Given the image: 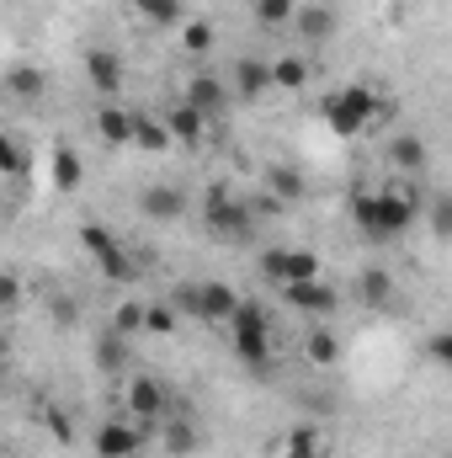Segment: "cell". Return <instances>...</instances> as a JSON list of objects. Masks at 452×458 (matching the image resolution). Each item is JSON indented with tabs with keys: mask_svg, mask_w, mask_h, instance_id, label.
<instances>
[{
	"mask_svg": "<svg viewBox=\"0 0 452 458\" xmlns=\"http://www.w3.org/2000/svg\"><path fill=\"white\" fill-rule=\"evenodd\" d=\"M415 219H421V182H394L351 198V225L362 229V240H399Z\"/></svg>",
	"mask_w": 452,
	"mask_h": 458,
	"instance_id": "obj_1",
	"label": "cell"
},
{
	"mask_svg": "<svg viewBox=\"0 0 452 458\" xmlns=\"http://www.w3.org/2000/svg\"><path fill=\"white\" fill-rule=\"evenodd\" d=\"M224 326H229V342H234V357L245 368H266L272 362V315L255 299H239Z\"/></svg>",
	"mask_w": 452,
	"mask_h": 458,
	"instance_id": "obj_2",
	"label": "cell"
},
{
	"mask_svg": "<svg viewBox=\"0 0 452 458\" xmlns=\"http://www.w3.org/2000/svg\"><path fill=\"white\" fill-rule=\"evenodd\" d=\"M320 117H325V128L336 139H356V133H367L378 123V97L367 86H340L320 102Z\"/></svg>",
	"mask_w": 452,
	"mask_h": 458,
	"instance_id": "obj_3",
	"label": "cell"
},
{
	"mask_svg": "<svg viewBox=\"0 0 452 458\" xmlns=\"http://www.w3.org/2000/svg\"><path fill=\"white\" fill-rule=\"evenodd\" d=\"M234 304H239V293L229 283H181L171 310L176 315H197L203 326H224L229 315H234Z\"/></svg>",
	"mask_w": 452,
	"mask_h": 458,
	"instance_id": "obj_4",
	"label": "cell"
},
{
	"mask_svg": "<svg viewBox=\"0 0 452 458\" xmlns=\"http://www.w3.org/2000/svg\"><path fill=\"white\" fill-rule=\"evenodd\" d=\"M261 272H266V283L293 288V283L325 277V261H320L309 245H272V250H261Z\"/></svg>",
	"mask_w": 452,
	"mask_h": 458,
	"instance_id": "obj_5",
	"label": "cell"
},
{
	"mask_svg": "<svg viewBox=\"0 0 452 458\" xmlns=\"http://www.w3.org/2000/svg\"><path fill=\"white\" fill-rule=\"evenodd\" d=\"M203 225H208L213 240H245V234L255 229V214H250V203H239L229 187H213L208 203H203Z\"/></svg>",
	"mask_w": 452,
	"mask_h": 458,
	"instance_id": "obj_6",
	"label": "cell"
},
{
	"mask_svg": "<svg viewBox=\"0 0 452 458\" xmlns=\"http://www.w3.org/2000/svg\"><path fill=\"white\" fill-rule=\"evenodd\" d=\"M80 245L96 256V267H102L113 283H133V277H138V267H133L128 245H122V240H117L107 225H96V219H91V225H80Z\"/></svg>",
	"mask_w": 452,
	"mask_h": 458,
	"instance_id": "obj_7",
	"label": "cell"
},
{
	"mask_svg": "<svg viewBox=\"0 0 452 458\" xmlns=\"http://www.w3.org/2000/svg\"><path fill=\"white\" fill-rule=\"evenodd\" d=\"M128 411H133V421H144V427H155V421H165V411H171V400H165V384L155 378V373H133L128 378Z\"/></svg>",
	"mask_w": 452,
	"mask_h": 458,
	"instance_id": "obj_8",
	"label": "cell"
},
{
	"mask_svg": "<svg viewBox=\"0 0 452 458\" xmlns=\"http://www.w3.org/2000/svg\"><path fill=\"white\" fill-rule=\"evenodd\" d=\"M149 443L144 421H102L96 427V458H138Z\"/></svg>",
	"mask_w": 452,
	"mask_h": 458,
	"instance_id": "obj_9",
	"label": "cell"
},
{
	"mask_svg": "<svg viewBox=\"0 0 452 458\" xmlns=\"http://www.w3.org/2000/svg\"><path fill=\"white\" fill-rule=\"evenodd\" d=\"M282 304H288V310H298V315H314V320H325V315H336V310H340V293L325 283V277H309V283H293V288H282Z\"/></svg>",
	"mask_w": 452,
	"mask_h": 458,
	"instance_id": "obj_10",
	"label": "cell"
},
{
	"mask_svg": "<svg viewBox=\"0 0 452 458\" xmlns=\"http://www.w3.org/2000/svg\"><path fill=\"white\" fill-rule=\"evenodd\" d=\"M86 81H91L96 97L117 102V91H122V59H117L113 48H86Z\"/></svg>",
	"mask_w": 452,
	"mask_h": 458,
	"instance_id": "obj_11",
	"label": "cell"
},
{
	"mask_svg": "<svg viewBox=\"0 0 452 458\" xmlns=\"http://www.w3.org/2000/svg\"><path fill=\"white\" fill-rule=\"evenodd\" d=\"M138 214H144V219H155V225L181 219V214H187V192H181V187H171V182L144 187V192H138Z\"/></svg>",
	"mask_w": 452,
	"mask_h": 458,
	"instance_id": "obj_12",
	"label": "cell"
},
{
	"mask_svg": "<svg viewBox=\"0 0 452 458\" xmlns=\"http://www.w3.org/2000/svg\"><path fill=\"white\" fill-rule=\"evenodd\" d=\"M96 133H102V144L128 149V144H133V113L117 107V102H102V113H96Z\"/></svg>",
	"mask_w": 452,
	"mask_h": 458,
	"instance_id": "obj_13",
	"label": "cell"
},
{
	"mask_svg": "<svg viewBox=\"0 0 452 458\" xmlns=\"http://www.w3.org/2000/svg\"><path fill=\"white\" fill-rule=\"evenodd\" d=\"M266 91H272L266 59H239V64H234V97H239V102H261Z\"/></svg>",
	"mask_w": 452,
	"mask_h": 458,
	"instance_id": "obj_14",
	"label": "cell"
},
{
	"mask_svg": "<svg viewBox=\"0 0 452 458\" xmlns=\"http://www.w3.org/2000/svg\"><path fill=\"white\" fill-rule=\"evenodd\" d=\"M356 299H362L367 310H389V299H394L389 267H362V272H356Z\"/></svg>",
	"mask_w": 452,
	"mask_h": 458,
	"instance_id": "obj_15",
	"label": "cell"
},
{
	"mask_svg": "<svg viewBox=\"0 0 452 458\" xmlns=\"http://www.w3.org/2000/svg\"><path fill=\"white\" fill-rule=\"evenodd\" d=\"M187 107H197V113H219V107H229V86L219 81V75H192V86H187Z\"/></svg>",
	"mask_w": 452,
	"mask_h": 458,
	"instance_id": "obj_16",
	"label": "cell"
},
{
	"mask_svg": "<svg viewBox=\"0 0 452 458\" xmlns=\"http://www.w3.org/2000/svg\"><path fill=\"white\" fill-rule=\"evenodd\" d=\"M165 128H171V144H203L208 117L197 113V107H187V102H176V107H171V117H165Z\"/></svg>",
	"mask_w": 452,
	"mask_h": 458,
	"instance_id": "obj_17",
	"label": "cell"
},
{
	"mask_svg": "<svg viewBox=\"0 0 452 458\" xmlns=\"http://www.w3.org/2000/svg\"><path fill=\"white\" fill-rule=\"evenodd\" d=\"M293 27H298L309 43H325V38H336V11H331V5H298V11H293Z\"/></svg>",
	"mask_w": 452,
	"mask_h": 458,
	"instance_id": "obj_18",
	"label": "cell"
},
{
	"mask_svg": "<svg viewBox=\"0 0 452 458\" xmlns=\"http://www.w3.org/2000/svg\"><path fill=\"white\" fill-rule=\"evenodd\" d=\"M389 160H394V171H405L410 182H421V171H426V139H415V133L394 139L389 144Z\"/></svg>",
	"mask_w": 452,
	"mask_h": 458,
	"instance_id": "obj_19",
	"label": "cell"
},
{
	"mask_svg": "<svg viewBox=\"0 0 452 458\" xmlns=\"http://www.w3.org/2000/svg\"><path fill=\"white\" fill-rule=\"evenodd\" d=\"M266 75H272V86H277V91H304V86H309V59L282 54V59H272V64H266Z\"/></svg>",
	"mask_w": 452,
	"mask_h": 458,
	"instance_id": "obj_20",
	"label": "cell"
},
{
	"mask_svg": "<svg viewBox=\"0 0 452 458\" xmlns=\"http://www.w3.org/2000/svg\"><path fill=\"white\" fill-rule=\"evenodd\" d=\"M5 91H11V97H21V102H38V97L48 91V75H43L38 64H16V70L5 75Z\"/></svg>",
	"mask_w": 452,
	"mask_h": 458,
	"instance_id": "obj_21",
	"label": "cell"
},
{
	"mask_svg": "<svg viewBox=\"0 0 452 458\" xmlns=\"http://www.w3.org/2000/svg\"><path fill=\"white\" fill-rule=\"evenodd\" d=\"M32 171V149L16 133H0V176H27Z\"/></svg>",
	"mask_w": 452,
	"mask_h": 458,
	"instance_id": "obj_22",
	"label": "cell"
},
{
	"mask_svg": "<svg viewBox=\"0 0 452 458\" xmlns=\"http://www.w3.org/2000/svg\"><path fill=\"white\" fill-rule=\"evenodd\" d=\"M133 11H138L144 21H155V27H181L187 0H133Z\"/></svg>",
	"mask_w": 452,
	"mask_h": 458,
	"instance_id": "obj_23",
	"label": "cell"
},
{
	"mask_svg": "<svg viewBox=\"0 0 452 458\" xmlns=\"http://www.w3.org/2000/svg\"><path fill=\"white\" fill-rule=\"evenodd\" d=\"M325 454V432L320 427H293L288 443H282V458H320Z\"/></svg>",
	"mask_w": 452,
	"mask_h": 458,
	"instance_id": "obj_24",
	"label": "cell"
},
{
	"mask_svg": "<svg viewBox=\"0 0 452 458\" xmlns=\"http://www.w3.org/2000/svg\"><path fill=\"white\" fill-rule=\"evenodd\" d=\"M133 149H171V128L165 123H155V117H144V113H133Z\"/></svg>",
	"mask_w": 452,
	"mask_h": 458,
	"instance_id": "obj_25",
	"label": "cell"
},
{
	"mask_svg": "<svg viewBox=\"0 0 452 458\" xmlns=\"http://www.w3.org/2000/svg\"><path fill=\"white\" fill-rule=\"evenodd\" d=\"M304 352H309V362L331 368V362H340V336L331 331V326H314V331H309V342H304Z\"/></svg>",
	"mask_w": 452,
	"mask_h": 458,
	"instance_id": "obj_26",
	"label": "cell"
},
{
	"mask_svg": "<svg viewBox=\"0 0 452 458\" xmlns=\"http://www.w3.org/2000/svg\"><path fill=\"white\" fill-rule=\"evenodd\" d=\"M197 448H203V432L192 421H165V454L187 458V454H197Z\"/></svg>",
	"mask_w": 452,
	"mask_h": 458,
	"instance_id": "obj_27",
	"label": "cell"
},
{
	"mask_svg": "<svg viewBox=\"0 0 452 458\" xmlns=\"http://www.w3.org/2000/svg\"><path fill=\"white\" fill-rule=\"evenodd\" d=\"M266 187H272V198H282V203H298V198H304V176H298L293 165H272V171H266Z\"/></svg>",
	"mask_w": 452,
	"mask_h": 458,
	"instance_id": "obj_28",
	"label": "cell"
},
{
	"mask_svg": "<svg viewBox=\"0 0 452 458\" xmlns=\"http://www.w3.org/2000/svg\"><path fill=\"white\" fill-rule=\"evenodd\" d=\"M80 176H86V165H80V155H75V149H54V187H64V192H75V187H80Z\"/></svg>",
	"mask_w": 452,
	"mask_h": 458,
	"instance_id": "obj_29",
	"label": "cell"
},
{
	"mask_svg": "<svg viewBox=\"0 0 452 458\" xmlns=\"http://www.w3.org/2000/svg\"><path fill=\"white\" fill-rule=\"evenodd\" d=\"M250 11H255L261 27H288L293 11H298V0H250Z\"/></svg>",
	"mask_w": 452,
	"mask_h": 458,
	"instance_id": "obj_30",
	"label": "cell"
},
{
	"mask_svg": "<svg viewBox=\"0 0 452 458\" xmlns=\"http://www.w3.org/2000/svg\"><path fill=\"white\" fill-rule=\"evenodd\" d=\"M133 331H144V304H117L113 310V336H133Z\"/></svg>",
	"mask_w": 452,
	"mask_h": 458,
	"instance_id": "obj_31",
	"label": "cell"
},
{
	"mask_svg": "<svg viewBox=\"0 0 452 458\" xmlns=\"http://www.w3.org/2000/svg\"><path fill=\"white\" fill-rule=\"evenodd\" d=\"M144 331L149 336H171L176 331V310L171 304H144Z\"/></svg>",
	"mask_w": 452,
	"mask_h": 458,
	"instance_id": "obj_32",
	"label": "cell"
},
{
	"mask_svg": "<svg viewBox=\"0 0 452 458\" xmlns=\"http://www.w3.org/2000/svg\"><path fill=\"white\" fill-rule=\"evenodd\" d=\"M181 43H187L192 54H208V48H213V27H208V21H181Z\"/></svg>",
	"mask_w": 452,
	"mask_h": 458,
	"instance_id": "obj_33",
	"label": "cell"
},
{
	"mask_svg": "<svg viewBox=\"0 0 452 458\" xmlns=\"http://www.w3.org/2000/svg\"><path fill=\"white\" fill-rule=\"evenodd\" d=\"M21 304V277L16 272H0V315H11Z\"/></svg>",
	"mask_w": 452,
	"mask_h": 458,
	"instance_id": "obj_34",
	"label": "cell"
},
{
	"mask_svg": "<svg viewBox=\"0 0 452 458\" xmlns=\"http://www.w3.org/2000/svg\"><path fill=\"white\" fill-rule=\"evenodd\" d=\"M431 234H437V240H448V234H452V203H448V198H437V203H431Z\"/></svg>",
	"mask_w": 452,
	"mask_h": 458,
	"instance_id": "obj_35",
	"label": "cell"
},
{
	"mask_svg": "<svg viewBox=\"0 0 452 458\" xmlns=\"http://www.w3.org/2000/svg\"><path fill=\"white\" fill-rule=\"evenodd\" d=\"M426 357H431L437 368H448V362H452V336H448V331H437V336L426 342Z\"/></svg>",
	"mask_w": 452,
	"mask_h": 458,
	"instance_id": "obj_36",
	"label": "cell"
},
{
	"mask_svg": "<svg viewBox=\"0 0 452 458\" xmlns=\"http://www.w3.org/2000/svg\"><path fill=\"white\" fill-rule=\"evenodd\" d=\"M128 357H122V336H113L107 331V342H102V368H122Z\"/></svg>",
	"mask_w": 452,
	"mask_h": 458,
	"instance_id": "obj_37",
	"label": "cell"
},
{
	"mask_svg": "<svg viewBox=\"0 0 452 458\" xmlns=\"http://www.w3.org/2000/svg\"><path fill=\"white\" fill-rule=\"evenodd\" d=\"M0 368H5V342H0Z\"/></svg>",
	"mask_w": 452,
	"mask_h": 458,
	"instance_id": "obj_38",
	"label": "cell"
},
{
	"mask_svg": "<svg viewBox=\"0 0 452 458\" xmlns=\"http://www.w3.org/2000/svg\"><path fill=\"white\" fill-rule=\"evenodd\" d=\"M320 458H331V454H320Z\"/></svg>",
	"mask_w": 452,
	"mask_h": 458,
	"instance_id": "obj_39",
	"label": "cell"
}]
</instances>
